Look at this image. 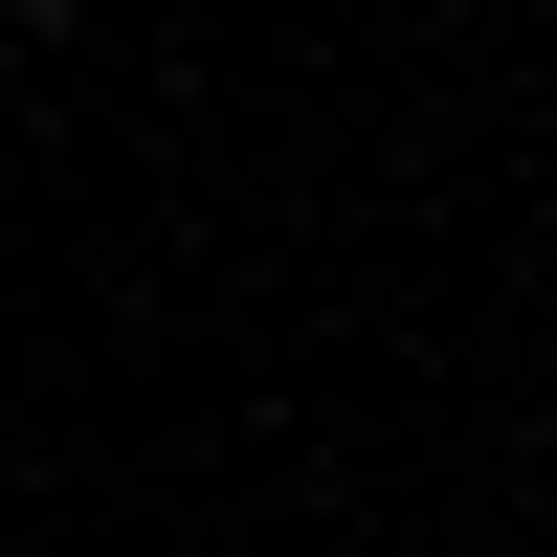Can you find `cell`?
I'll list each match as a JSON object with an SVG mask.
<instances>
[{
	"instance_id": "cell-1",
	"label": "cell",
	"mask_w": 557,
	"mask_h": 557,
	"mask_svg": "<svg viewBox=\"0 0 557 557\" xmlns=\"http://www.w3.org/2000/svg\"><path fill=\"white\" fill-rule=\"evenodd\" d=\"M0 23H67V0H0Z\"/></svg>"
}]
</instances>
